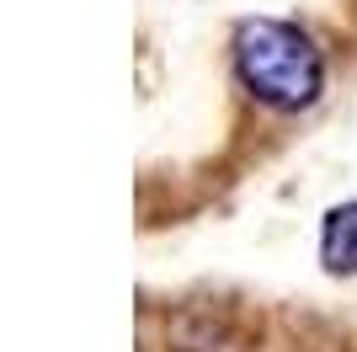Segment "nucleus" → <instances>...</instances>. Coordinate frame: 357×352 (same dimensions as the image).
Masks as SVG:
<instances>
[{
    "label": "nucleus",
    "mask_w": 357,
    "mask_h": 352,
    "mask_svg": "<svg viewBox=\"0 0 357 352\" xmlns=\"http://www.w3.org/2000/svg\"><path fill=\"white\" fill-rule=\"evenodd\" d=\"M235 75L256 102L278 107V112H304L326 91V59L310 43V32H298L294 22H272V16L240 22Z\"/></svg>",
    "instance_id": "obj_1"
},
{
    "label": "nucleus",
    "mask_w": 357,
    "mask_h": 352,
    "mask_svg": "<svg viewBox=\"0 0 357 352\" xmlns=\"http://www.w3.org/2000/svg\"><path fill=\"white\" fill-rule=\"evenodd\" d=\"M320 256H326V272H357V203H342L326 214V230H320Z\"/></svg>",
    "instance_id": "obj_2"
}]
</instances>
